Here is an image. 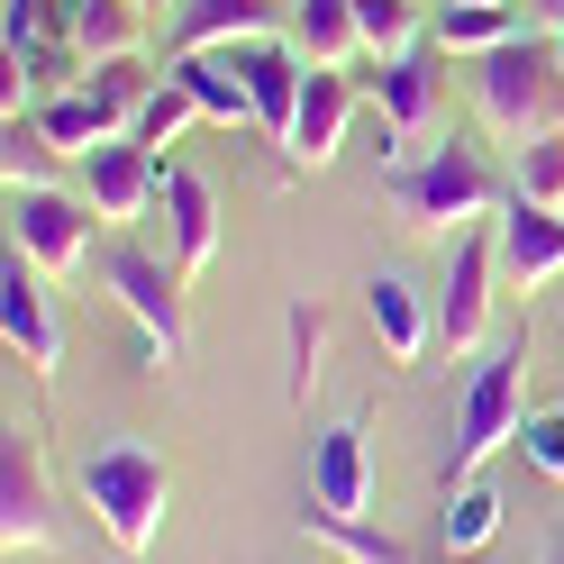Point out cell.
Returning <instances> with one entry per match:
<instances>
[{
	"label": "cell",
	"mask_w": 564,
	"mask_h": 564,
	"mask_svg": "<svg viewBox=\"0 0 564 564\" xmlns=\"http://www.w3.org/2000/svg\"><path fill=\"white\" fill-rule=\"evenodd\" d=\"M474 91H482V128L501 147H528V137L564 128V64H555V37L528 28V37L474 55Z\"/></svg>",
	"instance_id": "cell-2"
},
{
	"label": "cell",
	"mask_w": 564,
	"mask_h": 564,
	"mask_svg": "<svg viewBox=\"0 0 564 564\" xmlns=\"http://www.w3.org/2000/svg\"><path fill=\"white\" fill-rule=\"evenodd\" d=\"M91 228H100V209L74 200V192H55V183L10 192V246H19V256L37 264L46 282H64V273L91 256Z\"/></svg>",
	"instance_id": "cell-5"
},
{
	"label": "cell",
	"mask_w": 564,
	"mask_h": 564,
	"mask_svg": "<svg viewBox=\"0 0 564 564\" xmlns=\"http://www.w3.org/2000/svg\"><path fill=\"white\" fill-rule=\"evenodd\" d=\"M0 173H10V192L46 183V173H55V147H46V128H19V119H10V137H0Z\"/></svg>",
	"instance_id": "cell-29"
},
{
	"label": "cell",
	"mask_w": 564,
	"mask_h": 564,
	"mask_svg": "<svg viewBox=\"0 0 564 564\" xmlns=\"http://www.w3.org/2000/svg\"><path fill=\"white\" fill-rule=\"evenodd\" d=\"M83 501L100 519V538L128 564H147L155 528H164V501H173V465L147 437H100V446H83Z\"/></svg>",
	"instance_id": "cell-1"
},
{
	"label": "cell",
	"mask_w": 564,
	"mask_h": 564,
	"mask_svg": "<svg viewBox=\"0 0 564 564\" xmlns=\"http://www.w3.org/2000/svg\"><path fill=\"white\" fill-rule=\"evenodd\" d=\"M365 91H373V110H382V137H419V128L437 119V55L429 46L382 55L373 74H365Z\"/></svg>",
	"instance_id": "cell-17"
},
{
	"label": "cell",
	"mask_w": 564,
	"mask_h": 564,
	"mask_svg": "<svg viewBox=\"0 0 564 564\" xmlns=\"http://www.w3.org/2000/svg\"><path fill=\"white\" fill-rule=\"evenodd\" d=\"M491 538H501V491L491 482H455L446 510H437V546L446 555H482Z\"/></svg>",
	"instance_id": "cell-23"
},
{
	"label": "cell",
	"mask_w": 564,
	"mask_h": 564,
	"mask_svg": "<svg viewBox=\"0 0 564 564\" xmlns=\"http://www.w3.org/2000/svg\"><path fill=\"white\" fill-rule=\"evenodd\" d=\"M510 37H528L519 0H429V46L437 55H491Z\"/></svg>",
	"instance_id": "cell-18"
},
{
	"label": "cell",
	"mask_w": 564,
	"mask_h": 564,
	"mask_svg": "<svg viewBox=\"0 0 564 564\" xmlns=\"http://www.w3.org/2000/svg\"><path fill=\"white\" fill-rule=\"evenodd\" d=\"M64 37L83 46V64L147 55V0H64Z\"/></svg>",
	"instance_id": "cell-20"
},
{
	"label": "cell",
	"mask_w": 564,
	"mask_h": 564,
	"mask_svg": "<svg viewBox=\"0 0 564 564\" xmlns=\"http://www.w3.org/2000/svg\"><path fill=\"white\" fill-rule=\"evenodd\" d=\"M237 55V74H246V91H256V128L273 137H292V110H301V83H310V64H301V46H273V37H246V46H228Z\"/></svg>",
	"instance_id": "cell-16"
},
{
	"label": "cell",
	"mask_w": 564,
	"mask_h": 564,
	"mask_svg": "<svg viewBox=\"0 0 564 564\" xmlns=\"http://www.w3.org/2000/svg\"><path fill=\"white\" fill-rule=\"evenodd\" d=\"M292 46H301V64H356L365 55L356 0H292Z\"/></svg>",
	"instance_id": "cell-22"
},
{
	"label": "cell",
	"mask_w": 564,
	"mask_h": 564,
	"mask_svg": "<svg viewBox=\"0 0 564 564\" xmlns=\"http://www.w3.org/2000/svg\"><path fill=\"white\" fill-rule=\"evenodd\" d=\"M310 501L337 510V519H365L373 510V419H337V429H319V446H310Z\"/></svg>",
	"instance_id": "cell-9"
},
{
	"label": "cell",
	"mask_w": 564,
	"mask_h": 564,
	"mask_svg": "<svg viewBox=\"0 0 564 564\" xmlns=\"http://www.w3.org/2000/svg\"><path fill=\"white\" fill-rule=\"evenodd\" d=\"M519 382H528V328L491 337V356L474 365V382H465V410H455V455H446L437 491H455V482H482V465H491V455H501V446H519V429H528Z\"/></svg>",
	"instance_id": "cell-3"
},
{
	"label": "cell",
	"mask_w": 564,
	"mask_h": 564,
	"mask_svg": "<svg viewBox=\"0 0 564 564\" xmlns=\"http://www.w3.org/2000/svg\"><path fill=\"white\" fill-rule=\"evenodd\" d=\"M555 64H564V37H555Z\"/></svg>",
	"instance_id": "cell-32"
},
{
	"label": "cell",
	"mask_w": 564,
	"mask_h": 564,
	"mask_svg": "<svg viewBox=\"0 0 564 564\" xmlns=\"http://www.w3.org/2000/svg\"><path fill=\"white\" fill-rule=\"evenodd\" d=\"M346 119H356V83H346V64H310L301 110H292V137H282V164H292V173H319V164L346 147Z\"/></svg>",
	"instance_id": "cell-12"
},
{
	"label": "cell",
	"mask_w": 564,
	"mask_h": 564,
	"mask_svg": "<svg viewBox=\"0 0 564 564\" xmlns=\"http://www.w3.org/2000/svg\"><path fill=\"white\" fill-rule=\"evenodd\" d=\"M292 19V0H173V55H200V46H246V37H273Z\"/></svg>",
	"instance_id": "cell-15"
},
{
	"label": "cell",
	"mask_w": 564,
	"mask_h": 564,
	"mask_svg": "<svg viewBox=\"0 0 564 564\" xmlns=\"http://www.w3.org/2000/svg\"><path fill=\"white\" fill-rule=\"evenodd\" d=\"M83 200L100 209V228H128V219H147V209L164 200V164H155V147L119 137V147L83 155Z\"/></svg>",
	"instance_id": "cell-10"
},
{
	"label": "cell",
	"mask_w": 564,
	"mask_h": 564,
	"mask_svg": "<svg viewBox=\"0 0 564 564\" xmlns=\"http://www.w3.org/2000/svg\"><path fill=\"white\" fill-rule=\"evenodd\" d=\"M0 337H10V356L28 373H55L64 365V328H55V310H46V273L10 246V264H0Z\"/></svg>",
	"instance_id": "cell-11"
},
{
	"label": "cell",
	"mask_w": 564,
	"mask_h": 564,
	"mask_svg": "<svg viewBox=\"0 0 564 564\" xmlns=\"http://www.w3.org/2000/svg\"><path fill=\"white\" fill-rule=\"evenodd\" d=\"M301 528H310L319 546H337L346 564H419V555L392 538V528H373V519H337V510H319V501L301 510Z\"/></svg>",
	"instance_id": "cell-24"
},
{
	"label": "cell",
	"mask_w": 564,
	"mask_h": 564,
	"mask_svg": "<svg viewBox=\"0 0 564 564\" xmlns=\"http://www.w3.org/2000/svg\"><path fill=\"white\" fill-rule=\"evenodd\" d=\"M419 0H356V28H365V55L382 64V55H410L419 46Z\"/></svg>",
	"instance_id": "cell-26"
},
{
	"label": "cell",
	"mask_w": 564,
	"mask_h": 564,
	"mask_svg": "<svg viewBox=\"0 0 564 564\" xmlns=\"http://www.w3.org/2000/svg\"><path fill=\"white\" fill-rule=\"evenodd\" d=\"M100 282L119 292V310L137 319V337H147L164 365L192 346V319H183V273H173V264H155L147 246H110V256H100Z\"/></svg>",
	"instance_id": "cell-6"
},
{
	"label": "cell",
	"mask_w": 564,
	"mask_h": 564,
	"mask_svg": "<svg viewBox=\"0 0 564 564\" xmlns=\"http://www.w3.org/2000/svg\"><path fill=\"white\" fill-rule=\"evenodd\" d=\"M519 455L538 465L546 482H564V410H528V429H519Z\"/></svg>",
	"instance_id": "cell-30"
},
{
	"label": "cell",
	"mask_w": 564,
	"mask_h": 564,
	"mask_svg": "<svg viewBox=\"0 0 564 564\" xmlns=\"http://www.w3.org/2000/svg\"><path fill=\"white\" fill-rule=\"evenodd\" d=\"M282 328H292V401H310V392H319V356H328V310L319 301H292Z\"/></svg>",
	"instance_id": "cell-27"
},
{
	"label": "cell",
	"mask_w": 564,
	"mask_h": 564,
	"mask_svg": "<svg viewBox=\"0 0 564 564\" xmlns=\"http://www.w3.org/2000/svg\"><path fill=\"white\" fill-rule=\"evenodd\" d=\"M55 538L64 528H55V491H46V446L28 429H10L0 437V546L10 555H46Z\"/></svg>",
	"instance_id": "cell-8"
},
{
	"label": "cell",
	"mask_w": 564,
	"mask_h": 564,
	"mask_svg": "<svg viewBox=\"0 0 564 564\" xmlns=\"http://www.w3.org/2000/svg\"><path fill=\"white\" fill-rule=\"evenodd\" d=\"M491 237H501V273L510 282H555L564 273V209H538V200H501V219H491Z\"/></svg>",
	"instance_id": "cell-14"
},
{
	"label": "cell",
	"mask_w": 564,
	"mask_h": 564,
	"mask_svg": "<svg viewBox=\"0 0 564 564\" xmlns=\"http://www.w3.org/2000/svg\"><path fill=\"white\" fill-rule=\"evenodd\" d=\"M365 319H373V337H382V356H392V365H419V356H429V310H419V292H410V282L401 273H373L365 282Z\"/></svg>",
	"instance_id": "cell-21"
},
{
	"label": "cell",
	"mask_w": 564,
	"mask_h": 564,
	"mask_svg": "<svg viewBox=\"0 0 564 564\" xmlns=\"http://www.w3.org/2000/svg\"><path fill=\"white\" fill-rule=\"evenodd\" d=\"M491 273H501V237L465 228V237H455L446 282H437V337L455 346V356H482V346H491Z\"/></svg>",
	"instance_id": "cell-7"
},
{
	"label": "cell",
	"mask_w": 564,
	"mask_h": 564,
	"mask_svg": "<svg viewBox=\"0 0 564 564\" xmlns=\"http://www.w3.org/2000/svg\"><path fill=\"white\" fill-rule=\"evenodd\" d=\"M164 74H173V83H183V91L200 100V119H209V128H256V91H246V74H237V55H228V46L173 55Z\"/></svg>",
	"instance_id": "cell-19"
},
{
	"label": "cell",
	"mask_w": 564,
	"mask_h": 564,
	"mask_svg": "<svg viewBox=\"0 0 564 564\" xmlns=\"http://www.w3.org/2000/svg\"><path fill=\"white\" fill-rule=\"evenodd\" d=\"M510 192L538 200V209H564V128H546V137H528V147H519Z\"/></svg>",
	"instance_id": "cell-25"
},
{
	"label": "cell",
	"mask_w": 564,
	"mask_h": 564,
	"mask_svg": "<svg viewBox=\"0 0 564 564\" xmlns=\"http://www.w3.org/2000/svg\"><path fill=\"white\" fill-rule=\"evenodd\" d=\"M382 200H392L401 228H419V237H465V228L491 219V164H482V147L455 137V147L401 164L392 183H382Z\"/></svg>",
	"instance_id": "cell-4"
},
{
	"label": "cell",
	"mask_w": 564,
	"mask_h": 564,
	"mask_svg": "<svg viewBox=\"0 0 564 564\" xmlns=\"http://www.w3.org/2000/svg\"><path fill=\"white\" fill-rule=\"evenodd\" d=\"M164 219H173V273L200 282L219 264V192H209L192 164H164Z\"/></svg>",
	"instance_id": "cell-13"
},
{
	"label": "cell",
	"mask_w": 564,
	"mask_h": 564,
	"mask_svg": "<svg viewBox=\"0 0 564 564\" xmlns=\"http://www.w3.org/2000/svg\"><path fill=\"white\" fill-rule=\"evenodd\" d=\"M192 128H200V100L164 74V83H155V100L137 110V128H128V137H137V147H173V137H192Z\"/></svg>",
	"instance_id": "cell-28"
},
{
	"label": "cell",
	"mask_w": 564,
	"mask_h": 564,
	"mask_svg": "<svg viewBox=\"0 0 564 564\" xmlns=\"http://www.w3.org/2000/svg\"><path fill=\"white\" fill-rule=\"evenodd\" d=\"M546 564H564V546H555V555H546Z\"/></svg>",
	"instance_id": "cell-33"
},
{
	"label": "cell",
	"mask_w": 564,
	"mask_h": 564,
	"mask_svg": "<svg viewBox=\"0 0 564 564\" xmlns=\"http://www.w3.org/2000/svg\"><path fill=\"white\" fill-rule=\"evenodd\" d=\"M528 28H546V37H564V0H519Z\"/></svg>",
	"instance_id": "cell-31"
}]
</instances>
